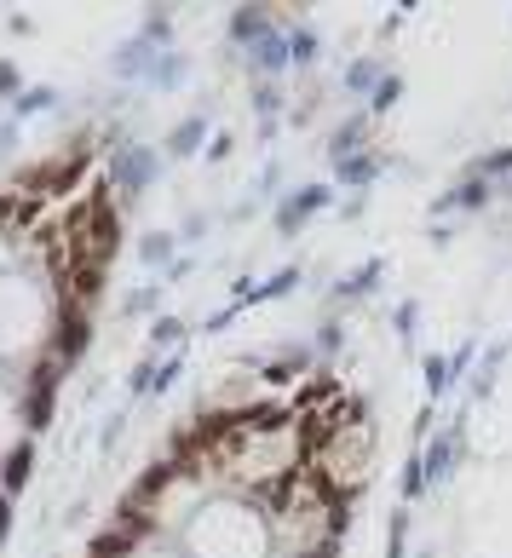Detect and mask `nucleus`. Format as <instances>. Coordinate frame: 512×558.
I'll return each instance as SVG.
<instances>
[{"label":"nucleus","mask_w":512,"mask_h":558,"mask_svg":"<svg viewBox=\"0 0 512 558\" xmlns=\"http://www.w3.org/2000/svg\"><path fill=\"white\" fill-rule=\"evenodd\" d=\"M202 231H208V213H190V219H185V236H190V242H196V236H202Z\"/></svg>","instance_id":"f704fd0d"},{"label":"nucleus","mask_w":512,"mask_h":558,"mask_svg":"<svg viewBox=\"0 0 512 558\" xmlns=\"http://www.w3.org/2000/svg\"><path fill=\"white\" fill-rule=\"evenodd\" d=\"M415 323H420V305H415V300H403V305L392 311V328L403 334V340H409V346H415Z\"/></svg>","instance_id":"c85d7f7f"},{"label":"nucleus","mask_w":512,"mask_h":558,"mask_svg":"<svg viewBox=\"0 0 512 558\" xmlns=\"http://www.w3.org/2000/svg\"><path fill=\"white\" fill-rule=\"evenodd\" d=\"M340 346H346V328H340V317H328V323L317 328V357H323V369L340 357Z\"/></svg>","instance_id":"393cba45"},{"label":"nucleus","mask_w":512,"mask_h":558,"mask_svg":"<svg viewBox=\"0 0 512 558\" xmlns=\"http://www.w3.org/2000/svg\"><path fill=\"white\" fill-rule=\"evenodd\" d=\"M282 41H288V64H311V58H317V29L311 24L282 29Z\"/></svg>","instance_id":"f3484780"},{"label":"nucleus","mask_w":512,"mask_h":558,"mask_svg":"<svg viewBox=\"0 0 512 558\" xmlns=\"http://www.w3.org/2000/svg\"><path fill=\"white\" fill-rule=\"evenodd\" d=\"M403 547H409V507L392 512V530H386V558H403Z\"/></svg>","instance_id":"cd10ccee"},{"label":"nucleus","mask_w":512,"mask_h":558,"mask_svg":"<svg viewBox=\"0 0 512 558\" xmlns=\"http://www.w3.org/2000/svg\"><path fill=\"white\" fill-rule=\"evenodd\" d=\"M461 432H466V409L449 426H443L438 438H432V449H420V466H426V484H443L449 472H455V461H461Z\"/></svg>","instance_id":"20e7f679"},{"label":"nucleus","mask_w":512,"mask_h":558,"mask_svg":"<svg viewBox=\"0 0 512 558\" xmlns=\"http://www.w3.org/2000/svg\"><path fill=\"white\" fill-rule=\"evenodd\" d=\"M397 98H403V75H392V70H386V75H380V87L369 93V116H386V110H392Z\"/></svg>","instance_id":"5701e85b"},{"label":"nucleus","mask_w":512,"mask_h":558,"mask_svg":"<svg viewBox=\"0 0 512 558\" xmlns=\"http://www.w3.org/2000/svg\"><path fill=\"white\" fill-rule=\"evenodd\" d=\"M363 139H369V110H351V116L328 133V156L340 162V156H351V150H363Z\"/></svg>","instance_id":"f8f14e48"},{"label":"nucleus","mask_w":512,"mask_h":558,"mask_svg":"<svg viewBox=\"0 0 512 558\" xmlns=\"http://www.w3.org/2000/svg\"><path fill=\"white\" fill-rule=\"evenodd\" d=\"M231 156V133H213L208 139V162H225Z\"/></svg>","instance_id":"72a5a7b5"},{"label":"nucleus","mask_w":512,"mask_h":558,"mask_svg":"<svg viewBox=\"0 0 512 558\" xmlns=\"http://www.w3.org/2000/svg\"><path fill=\"white\" fill-rule=\"evenodd\" d=\"M29 466H35V438H18L6 449V461H0V484H6V501L29 484Z\"/></svg>","instance_id":"9d476101"},{"label":"nucleus","mask_w":512,"mask_h":558,"mask_svg":"<svg viewBox=\"0 0 512 558\" xmlns=\"http://www.w3.org/2000/svg\"><path fill=\"white\" fill-rule=\"evenodd\" d=\"M52 323H58V300L29 271H6L0 277V363L52 340Z\"/></svg>","instance_id":"f257e3e1"},{"label":"nucleus","mask_w":512,"mask_h":558,"mask_svg":"<svg viewBox=\"0 0 512 558\" xmlns=\"http://www.w3.org/2000/svg\"><path fill=\"white\" fill-rule=\"evenodd\" d=\"M305 363H311V351H294V357H282V363H265V380L282 386V380H288L294 369H305Z\"/></svg>","instance_id":"c756f323"},{"label":"nucleus","mask_w":512,"mask_h":558,"mask_svg":"<svg viewBox=\"0 0 512 558\" xmlns=\"http://www.w3.org/2000/svg\"><path fill=\"white\" fill-rule=\"evenodd\" d=\"M208 139H213V116H202V110H196V116H185L179 127H173V133H167L162 162H185V156H196V150H202Z\"/></svg>","instance_id":"0eeeda50"},{"label":"nucleus","mask_w":512,"mask_h":558,"mask_svg":"<svg viewBox=\"0 0 512 558\" xmlns=\"http://www.w3.org/2000/svg\"><path fill=\"white\" fill-rule=\"evenodd\" d=\"M139 259H144V265H162V271H167V265H173V236H167V231H144L139 236Z\"/></svg>","instance_id":"aec40b11"},{"label":"nucleus","mask_w":512,"mask_h":558,"mask_svg":"<svg viewBox=\"0 0 512 558\" xmlns=\"http://www.w3.org/2000/svg\"><path fill=\"white\" fill-rule=\"evenodd\" d=\"M380 277H386V259H363V265H351L346 277L334 282V305H351V300H363V294H374Z\"/></svg>","instance_id":"1a4fd4ad"},{"label":"nucleus","mask_w":512,"mask_h":558,"mask_svg":"<svg viewBox=\"0 0 512 558\" xmlns=\"http://www.w3.org/2000/svg\"><path fill=\"white\" fill-rule=\"evenodd\" d=\"M6 426H12V397L0 392V461H6V449H12L18 438H29V432H6Z\"/></svg>","instance_id":"7c9ffc66"},{"label":"nucleus","mask_w":512,"mask_h":558,"mask_svg":"<svg viewBox=\"0 0 512 558\" xmlns=\"http://www.w3.org/2000/svg\"><path fill=\"white\" fill-rule=\"evenodd\" d=\"M420 374H426V403L449 397V363H443L438 351H426V357H420Z\"/></svg>","instance_id":"a211bd4d"},{"label":"nucleus","mask_w":512,"mask_h":558,"mask_svg":"<svg viewBox=\"0 0 512 558\" xmlns=\"http://www.w3.org/2000/svg\"><path fill=\"white\" fill-rule=\"evenodd\" d=\"M380 75H386V64H380V58H357V64L346 70V93L369 98L374 87H380Z\"/></svg>","instance_id":"ddd939ff"},{"label":"nucleus","mask_w":512,"mask_h":558,"mask_svg":"<svg viewBox=\"0 0 512 558\" xmlns=\"http://www.w3.org/2000/svg\"><path fill=\"white\" fill-rule=\"evenodd\" d=\"M254 110H259V133L271 139V133H277V110H282V93L271 81H254Z\"/></svg>","instance_id":"4468645a"},{"label":"nucleus","mask_w":512,"mask_h":558,"mask_svg":"<svg viewBox=\"0 0 512 558\" xmlns=\"http://www.w3.org/2000/svg\"><path fill=\"white\" fill-rule=\"evenodd\" d=\"M248 64H254L259 81H271V75L288 70V41H282V24H277V29H265L254 47H248Z\"/></svg>","instance_id":"6e6552de"},{"label":"nucleus","mask_w":512,"mask_h":558,"mask_svg":"<svg viewBox=\"0 0 512 558\" xmlns=\"http://www.w3.org/2000/svg\"><path fill=\"white\" fill-rule=\"evenodd\" d=\"M305 282V271L300 265H282L277 277H265V282H254V300H282V294H294Z\"/></svg>","instance_id":"2eb2a0df"},{"label":"nucleus","mask_w":512,"mask_h":558,"mask_svg":"<svg viewBox=\"0 0 512 558\" xmlns=\"http://www.w3.org/2000/svg\"><path fill=\"white\" fill-rule=\"evenodd\" d=\"M334 202V185H300V190H288L277 202V236H300L317 213Z\"/></svg>","instance_id":"7ed1b4c3"},{"label":"nucleus","mask_w":512,"mask_h":558,"mask_svg":"<svg viewBox=\"0 0 512 558\" xmlns=\"http://www.w3.org/2000/svg\"><path fill=\"white\" fill-rule=\"evenodd\" d=\"M18 87H24V81H18V70H12V64L0 58V98H12V93H18Z\"/></svg>","instance_id":"473e14b6"},{"label":"nucleus","mask_w":512,"mask_h":558,"mask_svg":"<svg viewBox=\"0 0 512 558\" xmlns=\"http://www.w3.org/2000/svg\"><path fill=\"white\" fill-rule=\"evenodd\" d=\"M139 41H150V47H167L173 41V12H150L139 29Z\"/></svg>","instance_id":"bb28decb"},{"label":"nucleus","mask_w":512,"mask_h":558,"mask_svg":"<svg viewBox=\"0 0 512 558\" xmlns=\"http://www.w3.org/2000/svg\"><path fill=\"white\" fill-rule=\"evenodd\" d=\"M443 363H449V392H455V386H461L466 374H472V363H478V340H461V346L449 351Z\"/></svg>","instance_id":"4be33fe9"},{"label":"nucleus","mask_w":512,"mask_h":558,"mask_svg":"<svg viewBox=\"0 0 512 558\" xmlns=\"http://www.w3.org/2000/svg\"><path fill=\"white\" fill-rule=\"evenodd\" d=\"M265 29H277V18H271L265 6H236V12H231V47L248 52L259 35H265Z\"/></svg>","instance_id":"9b49d317"},{"label":"nucleus","mask_w":512,"mask_h":558,"mask_svg":"<svg viewBox=\"0 0 512 558\" xmlns=\"http://www.w3.org/2000/svg\"><path fill=\"white\" fill-rule=\"evenodd\" d=\"M489 202H495V185L478 179V173H466L461 185H449L438 202H432V213H484Z\"/></svg>","instance_id":"423d86ee"},{"label":"nucleus","mask_w":512,"mask_h":558,"mask_svg":"<svg viewBox=\"0 0 512 558\" xmlns=\"http://www.w3.org/2000/svg\"><path fill=\"white\" fill-rule=\"evenodd\" d=\"M426 466H420V449L415 455H409V461H403V478H397V495H403V507H409V501H420V495H426Z\"/></svg>","instance_id":"6ab92c4d"},{"label":"nucleus","mask_w":512,"mask_h":558,"mask_svg":"<svg viewBox=\"0 0 512 558\" xmlns=\"http://www.w3.org/2000/svg\"><path fill=\"white\" fill-rule=\"evenodd\" d=\"M179 334H185V323H179V317H156V323H150V340H156V346H173Z\"/></svg>","instance_id":"2f4dec72"},{"label":"nucleus","mask_w":512,"mask_h":558,"mask_svg":"<svg viewBox=\"0 0 512 558\" xmlns=\"http://www.w3.org/2000/svg\"><path fill=\"white\" fill-rule=\"evenodd\" d=\"M52 104H58L52 87H29V93H18V104H12V121H29L35 110H52Z\"/></svg>","instance_id":"b1692460"},{"label":"nucleus","mask_w":512,"mask_h":558,"mask_svg":"<svg viewBox=\"0 0 512 558\" xmlns=\"http://www.w3.org/2000/svg\"><path fill=\"white\" fill-rule=\"evenodd\" d=\"M110 173H116L121 196H144V190L156 185V173H162V150H150V144H121Z\"/></svg>","instance_id":"f03ea898"},{"label":"nucleus","mask_w":512,"mask_h":558,"mask_svg":"<svg viewBox=\"0 0 512 558\" xmlns=\"http://www.w3.org/2000/svg\"><path fill=\"white\" fill-rule=\"evenodd\" d=\"M121 311H127V317H156V311H162V282H150V288H139L133 300L121 305Z\"/></svg>","instance_id":"a878e982"},{"label":"nucleus","mask_w":512,"mask_h":558,"mask_svg":"<svg viewBox=\"0 0 512 558\" xmlns=\"http://www.w3.org/2000/svg\"><path fill=\"white\" fill-rule=\"evenodd\" d=\"M144 81H150V87H179V81H185V58H179V52H156V64H150V75H144Z\"/></svg>","instance_id":"dca6fc26"},{"label":"nucleus","mask_w":512,"mask_h":558,"mask_svg":"<svg viewBox=\"0 0 512 558\" xmlns=\"http://www.w3.org/2000/svg\"><path fill=\"white\" fill-rule=\"evenodd\" d=\"M380 173H386V156L363 144V150H351V156H340V162H334V185H340V190H357V196H369V185L380 179Z\"/></svg>","instance_id":"39448f33"},{"label":"nucleus","mask_w":512,"mask_h":558,"mask_svg":"<svg viewBox=\"0 0 512 558\" xmlns=\"http://www.w3.org/2000/svg\"><path fill=\"white\" fill-rule=\"evenodd\" d=\"M501 363H507V346H495V351L484 357V369L472 374V403H484V397L495 392V374H501Z\"/></svg>","instance_id":"412c9836"}]
</instances>
